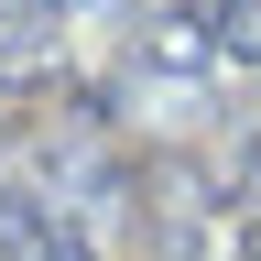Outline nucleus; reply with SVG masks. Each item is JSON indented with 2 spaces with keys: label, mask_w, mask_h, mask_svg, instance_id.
<instances>
[{
  "label": "nucleus",
  "mask_w": 261,
  "mask_h": 261,
  "mask_svg": "<svg viewBox=\"0 0 261 261\" xmlns=\"http://www.w3.org/2000/svg\"><path fill=\"white\" fill-rule=\"evenodd\" d=\"M0 261H87V228L55 185H0Z\"/></svg>",
  "instance_id": "1"
},
{
  "label": "nucleus",
  "mask_w": 261,
  "mask_h": 261,
  "mask_svg": "<svg viewBox=\"0 0 261 261\" xmlns=\"http://www.w3.org/2000/svg\"><path fill=\"white\" fill-rule=\"evenodd\" d=\"M0 11H11V0H0Z\"/></svg>",
  "instance_id": "3"
},
{
  "label": "nucleus",
  "mask_w": 261,
  "mask_h": 261,
  "mask_svg": "<svg viewBox=\"0 0 261 261\" xmlns=\"http://www.w3.org/2000/svg\"><path fill=\"white\" fill-rule=\"evenodd\" d=\"M196 55H207V44H196V22H163V33H152V65H196Z\"/></svg>",
  "instance_id": "2"
}]
</instances>
